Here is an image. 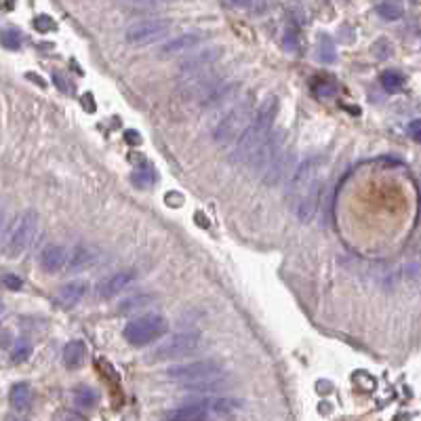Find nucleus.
Returning <instances> with one entry per match:
<instances>
[{"label": "nucleus", "instance_id": "7ed1b4c3", "mask_svg": "<svg viewBox=\"0 0 421 421\" xmlns=\"http://www.w3.org/2000/svg\"><path fill=\"white\" fill-rule=\"evenodd\" d=\"M165 377L192 388H205L221 382L225 377V369L217 360H194L186 365H175L165 371Z\"/></svg>", "mask_w": 421, "mask_h": 421}, {"label": "nucleus", "instance_id": "20e7f679", "mask_svg": "<svg viewBox=\"0 0 421 421\" xmlns=\"http://www.w3.org/2000/svg\"><path fill=\"white\" fill-rule=\"evenodd\" d=\"M253 116V103L251 99H244L240 103H236L213 129V142L219 146H227L234 139H238L242 135V131L246 129L249 120Z\"/></svg>", "mask_w": 421, "mask_h": 421}, {"label": "nucleus", "instance_id": "473e14b6", "mask_svg": "<svg viewBox=\"0 0 421 421\" xmlns=\"http://www.w3.org/2000/svg\"><path fill=\"white\" fill-rule=\"evenodd\" d=\"M2 282H4L8 289H13V291H19L21 284H23L21 278H17V276H13V274H4V276H2Z\"/></svg>", "mask_w": 421, "mask_h": 421}, {"label": "nucleus", "instance_id": "c9c22d12", "mask_svg": "<svg viewBox=\"0 0 421 421\" xmlns=\"http://www.w3.org/2000/svg\"><path fill=\"white\" fill-rule=\"evenodd\" d=\"M2 223H4V209L0 207V234H2Z\"/></svg>", "mask_w": 421, "mask_h": 421}, {"label": "nucleus", "instance_id": "c85d7f7f", "mask_svg": "<svg viewBox=\"0 0 421 421\" xmlns=\"http://www.w3.org/2000/svg\"><path fill=\"white\" fill-rule=\"evenodd\" d=\"M30 354H32V344L30 341H25V339H21L15 348H13V360L15 363H23V360H27L30 358Z\"/></svg>", "mask_w": 421, "mask_h": 421}, {"label": "nucleus", "instance_id": "dca6fc26", "mask_svg": "<svg viewBox=\"0 0 421 421\" xmlns=\"http://www.w3.org/2000/svg\"><path fill=\"white\" fill-rule=\"evenodd\" d=\"M203 40H205L203 34H199V32H188V34H182V36L173 38L171 42H167V44L163 46V53H165V55H180V53H186V51L196 49Z\"/></svg>", "mask_w": 421, "mask_h": 421}, {"label": "nucleus", "instance_id": "f8f14e48", "mask_svg": "<svg viewBox=\"0 0 421 421\" xmlns=\"http://www.w3.org/2000/svg\"><path fill=\"white\" fill-rule=\"evenodd\" d=\"M320 207V182L312 184L299 199H297V205H295V215L301 223H310Z\"/></svg>", "mask_w": 421, "mask_h": 421}, {"label": "nucleus", "instance_id": "2f4dec72", "mask_svg": "<svg viewBox=\"0 0 421 421\" xmlns=\"http://www.w3.org/2000/svg\"><path fill=\"white\" fill-rule=\"evenodd\" d=\"M150 303V297L142 295V297H133V299H127L122 303V312H131L133 308H142V306H148Z\"/></svg>", "mask_w": 421, "mask_h": 421}, {"label": "nucleus", "instance_id": "1a4fd4ad", "mask_svg": "<svg viewBox=\"0 0 421 421\" xmlns=\"http://www.w3.org/2000/svg\"><path fill=\"white\" fill-rule=\"evenodd\" d=\"M282 142H284V131H274L265 137V142L251 154V158L246 161L253 171L257 173H265L270 169V165L282 154Z\"/></svg>", "mask_w": 421, "mask_h": 421}, {"label": "nucleus", "instance_id": "0eeeda50", "mask_svg": "<svg viewBox=\"0 0 421 421\" xmlns=\"http://www.w3.org/2000/svg\"><path fill=\"white\" fill-rule=\"evenodd\" d=\"M203 344V337L201 333L196 331H184V333H177L173 337H169L167 341H163L154 354L150 356V360H173V358H182V356H188V354H194Z\"/></svg>", "mask_w": 421, "mask_h": 421}, {"label": "nucleus", "instance_id": "412c9836", "mask_svg": "<svg viewBox=\"0 0 421 421\" xmlns=\"http://www.w3.org/2000/svg\"><path fill=\"white\" fill-rule=\"evenodd\" d=\"M8 401H11V405H13L15 409H19V411L27 409L30 403H32V388H30L27 384H15V386L11 388V392H8Z\"/></svg>", "mask_w": 421, "mask_h": 421}, {"label": "nucleus", "instance_id": "ddd939ff", "mask_svg": "<svg viewBox=\"0 0 421 421\" xmlns=\"http://www.w3.org/2000/svg\"><path fill=\"white\" fill-rule=\"evenodd\" d=\"M38 263L46 274H59L68 263V251L59 244H49L40 251Z\"/></svg>", "mask_w": 421, "mask_h": 421}, {"label": "nucleus", "instance_id": "9b49d317", "mask_svg": "<svg viewBox=\"0 0 421 421\" xmlns=\"http://www.w3.org/2000/svg\"><path fill=\"white\" fill-rule=\"evenodd\" d=\"M135 278H137V274H135L133 270H120V272H114V274H110L108 278H103V280L99 282V287H97V295H99V297H106V299L116 297L120 291H125L127 287H131V284L135 282Z\"/></svg>", "mask_w": 421, "mask_h": 421}, {"label": "nucleus", "instance_id": "393cba45", "mask_svg": "<svg viewBox=\"0 0 421 421\" xmlns=\"http://www.w3.org/2000/svg\"><path fill=\"white\" fill-rule=\"evenodd\" d=\"M131 182L137 188H150L156 184V171L152 167H139L137 171L131 173Z\"/></svg>", "mask_w": 421, "mask_h": 421}, {"label": "nucleus", "instance_id": "aec40b11", "mask_svg": "<svg viewBox=\"0 0 421 421\" xmlns=\"http://www.w3.org/2000/svg\"><path fill=\"white\" fill-rule=\"evenodd\" d=\"M291 163V154H287V152H282L272 165H270V169L263 173V182H265V186H276L278 182H282L284 180V175H287V165Z\"/></svg>", "mask_w": 421, "mask_h": 421}, {"label": "nucleus", "instance_id": "e433bc0d", "mask_svg": "<svg viewBox=\"0 0 421 421\" xmlns=\"http://www.w3.org/2000/svg\"><path fill=\"white\" fill-rule=\"evenodd\" d=\"M4 312V306H2V301H0V314Z\"/></svg>", "mask_w": 421, "mask_h": 421}, {"label": "nucleus", "instance_id": "cd10ccee", "mask_svg": "<svg viewBox=\"0 0 421 421\" xmlns=\"http://www.w3.org/2000/svg\"><path fill=\"white\" fill-rule=\"evenodd\" d=\"M34 27H36V32L49 34V32H55V30H57V23H55V19L49 17V15H36Z\"/></svg>", "mask_w": 421, "mask_h": 421}, {"label": "nucleus", "instance_id": "c756f323", "mask_svg": "<svg viewBox=\"0 0 421 421\" xmlns=\"http://www.w3.org/2000/svg\"><path fill=\"white\" fill-rule=\"evenodd\" d=\"M337 93V89H335V84H331V82H318L316 87H314V95L318 97V99H329V97H333Z\"/></svg>", "mask_w": 421, "mask_h": 421}, {"label": "nucleus", "instance_id": "2eb2a0df", "mask_svg": "<svg viewBox=\"0 0 421 421\" xmlns=\"http://www.w3.org/2000/svg\"><path fill=\"white\" fill-rule=\"evenodd\" d=\"M234 91H236V82H230V80H225V82H210L209 89L203 91L201 106L203 108H215L221 101L230 99L234 95Z\"/></svg>", "mask_w": 421, "mask_h": 421}, {"label": "nucleus", "instance_id": "a211bd4d", "mask_svg": "<svg viewBox=\"0 0 421 421\" xmlns=\"http://www.w3.org/2000/svg\"><path fill=\"white\" fill-rule=\"evenodd\" d=\"M219 57H221V49H217V46H210V49H207V51L199 53L196 57L188 59V61L182 65V72H188V74L201 72V70H205L207 65L215 63Z\"/></svg>", "mask_w": 421, "mask_h": 421}, {"label": "nucleus", "instance_id": "f3484780", "mask_svg": "<svg viewBox=\"0 0 421 421\" xmlns=\"http://www.w3.org/2000/svg\"><path fill=\"white\" fill-rule=\"evenodd\" d=\"M95 259H97V253L93 249H89V246H76V249H72V253H68V263L65 265L72 272H80V270L93 265Z\"/></svg>", "mask_w": 421, "mask_h": 421}, {"label": "nucleus", "instance_id": "f03ea898", "mask_svg": "<svg viewBox=\"0 0 421 421\" xmlns=\"http://www.w3.org/2000/svg\"><path fill=\"white\" fill-rule=\"evenodd\" d=\"M240 411V401L236 398H201L184 403L173 409L169 421H227Z\"/></svg>", "mask_w": 421, "mask_h": 421}, {"label": "nucleus", "instance_id": "4468645a", "mask_svg": "<svg viewBox=\"0 0 421 421\" xmlns=\"http://www.w3.org/2000/svg\"><path fill=\"white\" fill-rule=\"evenodd\" d=\"M87 282L84 280H72L68 284H61L57 289V301L63 306V308H74L78 306L84 297H87Z\"/></svg>", "mask_w": 421, "mask_h": 421}, {"label": "nucleus", "instance_id": "423d86ee", "mask_svg": "<svg viewBox=\"0 0 421 421\" xmlns=\"http://www.w3.org/2000/svg\"><path fill=\"white\" fill-rule=\"evenodd\" d=\"M38 230V213L36 210H25L17 217L15 225L11 227L8 236H6V242H4V255L15 259L19 257L27 246L30 242L34 240V234Z\"/></svg>", "mask_w": 421, "mask_h": 421}, {"label": "nucleus", "instance_id": "72a5a7b5", "mask_svg": "<svg viewBox=\"0 0 421 421\" xmlns=\"http://www.w3.org/2000/svg\"><path fill=\"white\" fill-rule=\"evenodd\" d=\"M420 127H421L420 120H411V122L407 125V133H409L415 142H420Z\"/></svg>", "mask_w": 421, "mask_h": 421}, {"label": "nucleus", "instance_id": "6e6552de", "mask_svg": "<svg viewBox=\"0 0 421 421\" xmlns=\"http://www.w3.org/2000/svg\"><path fill=\"white\" fill-rule=\"evenodd\" d=\"M171 32V21L163 17H148L131 23L125 32L127 42L131 44H150L165 38Z\"/></svg>", "mask_w": 421, "mask_h": 421}, {"label": "nucleus", "instance_id": "6ab92c4d", "mask_svg": "<svg viewBox=\"0 0 421 421\" xmlns=\"http://www.w3.org/2000/svg\"><path fill=\"white\" fill-rule=\"evenodd\" d=\"M84 358H87V346H84V341L72 339V341L65 344V348H63V365H65L68 369H78V367H82Z\"/></svg>", "mask_w": 421, "mask_h": 421}, {"label": "nucleus", "instance_id": "a878e982", "mask_svg": "<svg viewBox=\"0 0 421 421\" xmlns=\"http://www.w3.org/2000/svg\"><path fill=\"white\" fill-rule=\"evenodd\" d=\"M223 6H230V8H240V11H249L253 15H263L268 8H272V4L268 2H223Z\"/></svg>", "mask_w": 421, "mask_h": 421}, {"label": "nucleus", "instance_id": "39448f33", "mask_svg": "<svg viewBox=\"0 0 421 421\" xmlns=\"http://www.w3.org/2000/svg\"><path fill=\"white\" fill-rule=\"evenodd\" d=\"M169 325H167V318L161 316V314H146V316H139L135 320H131L122 335L125 339L135 346V348H144L152 341H156L158 337H163L167 333Z\"/></svg>", "mask_w": 421, "mask_h": 421}, {"label": "nucleus", "instance_id": "bb28decb", "mask_svg": "<svg viewBox=\"0 0 421 421\" xmlns=\"http://www.w3.org/2000/svg\"><path fill=\"white\" fill-rule=\"evenodd\" d=\"M0 42H2V46L17 51L21 46V34L17 30H4V32H0Z\"/></svg>", "mask_w": 421, "mask_h": 421}, {"label": "nucleus", "instance_id": "5701e85b", "mask_svg": "<svg viewBox=\"0 0 421 421\" xmlns=\"http://www.w3.org/2000/svg\"><path fill=\"white\" fill-rule=\"evenodd\" d=\"M379 82H382V87H384L388 93H398V91L405 89L407 78H405V74L398 72V70H386V72L382 74Z\"/></svg>", "mask_w": 421, "mask_h": 421}, {"label": "nucleus", "instance_id": "f704fd0d", "mask_svg": "<svg viewBox=\"0 0 421 421\" xmlns=\"http://www.w3.org/2000/svg\"><path fill=\"white\" fill-rule=\"evenodd\" d=\"M127 139H129L131 144H139V142H142V137L135 135V131H127Z\"/></svg>", "mask_w": 421, "mask_h": 421}, {"label": "nucleus", "instance_id": "4be33fe9", "mask_svg": "<svg viewBox=\"0 0 421 421\" xmlns=\"http://www.w3.org/2000/svg\"><path fill=\"white\" fill-rule=\"evenodd\" d=\"M72 398H74V405L80 409H93L99 403V394L91 386H78L72 392Z\"/></svg>", "mask_w": 421, "mask_h": 421}, {"label": "nucleus", "instance_id": "f257e3e1", "mask_svg": "<svg viewBox=\"0 0 421 421\" xmlns=\"http://www.w3.org/2000/svg\"><path fill=\"white\" fill-rule=\"evenodd\" d=\"M278 114V99L274 95L265 97L263 103L253 112L246 129L242 131V135L236 139V148L232 152V161L234 163H246L251 158V154L265 142V137L272 133L274 120Z\"/></svg>", "mask_w": 421, "mask_h": 421}, {"label": "nucleus", "instance_id": "7c9ffc66", "mask_svg": "<svg viewBox=\"0 0 421 421\" xmlns=\"http://www.w3.org/2000/svg\"><path fill=\"white\" fill-rule=\"evenodd\" d=\"M322 40L327 42L325 46H320V59L322 61H333L335 59V49H333V44H331V38L329 36H322Z\"/></svg>", "mask_w": 421, "mask_h": 421}, {"label": "nucleus", "instance_id": "b1692460", "mask_svg": "<svg viewBox=\"0 0 421 421\" xmlns=\"http://www.w3.org/2000/svg\"><path fill=\"white\" fill-rule=\"evenodd\" d=\"M375 11L384 21H398L405 15V8L401 2H379L375 6Z\"/></svg>", "mask_w": 421, "mask_h": 421}, {"label": "nucleus", "instance_id": "9d476101", "mask_svg": "<svg viewBox=\"0 0 421 421\" xmlns=\"http://www.w3.org/2000/svg\"><path fill=\"white\" fill-rule=\"evenodd\" d=\"M320 165H322V158L320 156H312L308 161H303L291 175L289 180V194L291 196H301L312 184H316L318 180V171H320Z\"/></svg>", "mask_w": 421, "mask_h": 421}]
</instances>
